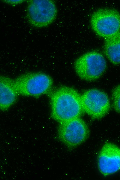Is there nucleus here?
Masks as SVG:
<instances>
[{
  "label": "nucleus",
  "instance_id": "nucleus-1",
  "mask_svg": "<svg viewBox=\"0 0 120 180\" xmlns=\"http://www.w3.org/2000/svg\"><path fill=\"white\" fill-rule=\"evenodd\" d=\"M52 117L59 123L80 117L84 112L81 95L74 89L60 87L50 94Z\"/></svg>",
  "mask_w": 120,
  "mask_h": 180
},
{
  "label": "nucleus",
  "instance_id": "nucleus-2",
  "mask_svg": "<svg viewBox=\"0 0 120 180\" xmlns=\"http://www.w3.org/2000/svg\"><path fill=\"white\" fill-rule=\"evenodd\" d=\"M18 94L36 98L49 92L53 84L52 78L41 72H29L23 74L14 80Z\"/></svg>",
  "mask_w": 120,
  "mask_h": 180
},
{
  "label": "nucleus",
  "instance_id": "nucleus-3",
  "mask_svg": "<svg viewBox=\"0 0 120 180\" xmlns=\"http://www.w3.org/2000/svg\"><path fill=\"white\" fill-rule=\"evenodd\" d=\"M28 1L26 17L31 25L37 28H44L54 20L57 9L53 1L31 0Z\"/></svg>",
  "mask_w": 120,
  "mask_h": 180
},
{
  "label": "nucleus",
  "instance_id": "nucleus-4",
  "mask_svg": "<svg viewBox=\"0 0 120 180\" xmlns=\"http://www.w3.org/2000/svg\"><path fill=\"white\" fill-rule=\"evenodd\" d=\"M107 64L102 55L95 51L88 52L79 57L74 64L76 73L84 80L92 81L98 79L106 69Z\"/></svg>",
  "mask_w": 120,
  "mask_h": 180
},
{
  "label": "nucleus",
  "instance_id": "nucleus-5",
  "mask_svg": "<svg viewBox=\"0 0 120 180\" xmlns=\"http://www.w3.org/2000/svg\"><path fill=\"white\" fill-rule=\"evenodd\" d=\"M90 21L93 30L102 37L106 38L120 31V13L115 9H99L92 14Z\"/></svg>",
  "mask_w": 120,
  "mask_h": 180
},
{
  "label": "nucleus",
  "instance_id": "nucleus-6",
  "mask_svg": "<svg viewBox=\"0 0 120 180\" xmlns=\"http://www.w3.org/2000/svg\"><path fill=\"white\" fill-rule=\"evenodd\" d=\"M59 124L58 137L68 148H75L87 139L89 134L88 127L85 121L80 117Z\"/></svg>",
  "mask_w": 120,
  "mask_h": 180
},
{
  "label": "nucleus",
  "instance_id": "nucleus-7",
  "mask_svg": "<svg viewBox=\"0 0 120 180\" xmlns=\"http://www.w3.org/2000/svg\"><path fill=\"white\" fill-rule=\"evenodd\" d=\"M81 100L84 112L93 119L103 118L110 109L108 96L98 89H93L85 91L81 95Z\"/></svg>",
  "mask_w": 120,
  "mask_h": 180
},
{
  "label": "nucleus",
  "instance_id": "nucleus-8",
  "mask_svg": "<svg viewBox=\"0 0 120 180\" xmlns=\"http://www.w3.org/2000/svg\"><path fill=\"white\" fill-rule=\"evenodd\" d=\"M98 164L99 170L106 176L120 170V147L110 143H105L98 154Z\"/></svg>",
  "mask_w": 120,
  "mask_h": 180
},
{
  "label": "nucleus",
  "instance_id": "nucleus-9",
  "mask_svg": "<svg viewBox=\"0 0 120 180\" xmlns=\"http://www.w3.org/2000/svg\"><path fill=\"white\" fill-rule=\"evenodd\" d=\"M0 81V109L4 111L15 103L18 94L15 87L14 80L2 76Z\"/></svg>",
  "mask_w": 120,
  "mask_h": 180
},
{
  "label": "nucleus",
  "instance_id": "nucleus-10",
  "mask_svg": "<svg viewBox=\"0 0 120 180\" xmlns=\"http://www.w3.org/2000/svg\"><path fill=\"white\" fill-rule=\"evenodd\" d=\"M104 50L106 57L112 63L120 64V31L105 38Z\"/></svg>",
  "mask_w": 120,
  "mask_h": 180
},
{
  "label": "nucleus",
  "instance_id": "nucleus-11",
  "mask_svg": "<svg viewBox=\"0 0 120 180\" xmlns=\"http://www.w3.org/2000/svg\"><path fill=\"white\" fill-rule=\"evenodd\" d=\"M112 98L113 109L120 114V84L117 86L112 90Z\"/></svg>",
  "mask_w": 120,
  "mask_h": 180
},
{
  "label": "nucleus",
  "instance_id": "nucleus-12",
  "mask_svg": "<svg viewBox=\"0 0 120 180\" xmlns=\"http://www.w3.org/2000/svg\"><path fill=\"white\" fill-rule=\"evenodd\" d=\"M6 3L11 5H15L21 4L26 1L25 0H5L2 1Z\"/></svg>",
  "mask_w": 120,
  "mask_h": 180
}]
</instances>
